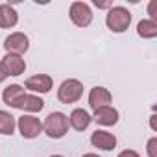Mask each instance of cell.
<instances>
[{
  "label": "cell",
  "instance_id": "18",
  "mask_svg": "<svg viewBox=\"0 0 157 157\" xmlns=\"http://www.w3.org/2000/svg\"><path fill=\"white\" fill-rule=\"evenodd\" d=\"M148 155L150 157H157V137H151L150 140H148Z\"/></svg>",
  "mask_w": 157,
  "mask_h": 157
},
{
  "label": "cell",
  "instance_id": "14",
  "mask_svg": "<svg viewBox=\"0 0 157 157\" xmlns=\"http://www.w3.org/2000/svg\"><path fill=\"white\" fill-rule=\"evenodd\" d=\"M19 22V15L13 6L0 4V28H13Z\"/></svg>",
  "mask_w": 157,
  "mask_h": 157
},
{
  "label": "cell",
  "instance_id": "15",
  "mask_svg": "<svg viewBox=\"0 0 157 157\" xmlns=\"http://www.w3.org/2000/svg\"><path fill=\"white\" fill-rule=\"evenodd\" d=\"M44 107V102L35 96V94H24L21 98V102L17 104V109H22V111H30V113H37Z\"/></svg>",
  "mask_w": 157,
  "mask_h": 157
},
{
  "label": "cell",
  "instance_id": "5",
  "mask_svg": "<svg viewBox=\"0 0 157 157\" xmlns=\"http://www.w3.org/2000/svg\"><path fill=\"white\" fill-rule=\"evenodd\" d=\"M19 131L24 139H35L43 131V122L37 117L24 115V117L19 118Z\"/></svg>",
  "mask_w": 157,
  "mask_h": 157
},
{
  "label": "cell",
  "instance_id": "24",
  "mask_svg": "<svg viewBox=\"0 0 157 157\" xmlns=\"http://www.w3.org/2000/svg\"><path fill=\"white\" fill-rule=\"evenodd\" d=\"M151 129H155V115L151 117Z\"/></svg>",
  "mask_w": 157,
  "mask_h": 157
},
{
  "label": "cell",
  "instance_id": "20",
  "mask_svg": "<svg viewBox=\"0 0 157 157\" xmlns=\"http://www.w3.org/2000/svg\"><path fill=\"white\" fill-rule=\"evenodd\" d=\"M155 6H157V2H155V0H151V2H150V6H148V13L151 15V21H155V19H157V15H155Z\"/></svg>",
  "mask_w": 157,
  "mask_h": 157
},
{
  "label": "cell",
  "instance_id": "3",
  "mask_svg": "<svg viewBox=\"0 0 157 157\" xmlns=\"http://www.w3.org/2000/svg\"><path fill=\"white\" fill-rule=\"evenodd\" d=\"M82 94H83V85L80 80H74V78L65 80L57 89V98L63 104H74L82 98Z\"/></svg>",
  "mask_w": 157,
  "mask_h": 157
},
{
  "label": "cell",
  "instance_id": "6",
  "mask_svg": "<svg viewBox=\"0 0 157 157\" xmlns=\"http://www.w3.org/2000/svg\"><path fill=\"white\" fill-rule=\"evenodd\" d=\"M28 46H30V41H28V37H26L24 33H21V32H15V33L8 35L6 41H4V48L8 50V54H17V56H21V54H24V52L28 50Z\"/></svg>",
  "mask_w": 157,
  "mask_h": 157
},
{
  "label": "cell",
  "instance_id": "17",
  "mask_svg": "<svg viewBox=\"0 0 157 157\" xmlns=\"http://www.w3.org/2000/svg\"><path fill=\"white\" fill-rule=\"evenodd\" d=\"M13 129H15V117L10 115L8 111H0V133L11 135Z\"/></svg>",
  "mask_w": 157,
  "mask_h": 157
},
{
  "label": "cell",
  "instance_id": "19",
  "mask_svg": "<svg viewBox=\"0 0 157 157\" xmlns=\"http://www.w3.org/2000/svg\"><path fill=\"white\" fill-rule=\"evenodd\" d=\"M118 157H140L135 150H124V151H120L118 153Z\"/></svg>",
  "mask_w": 157,
  "mask_h": 157
},
{
  "label": "cell",
  "instance_id": "13",
  "mask_svg": "<svg viewBox=\"0 0 157 157\" xmlns=\"http://www.w3.org/2000/svg\"><path fill=\"white\" fill-rule=\"evenodd\" d=\"M24 94H26V93H24V87L13 83V85H10V87L4 89L2 100H4V104H8L10 107H15V109H17V104L21 102V98H22Z\"/></svg>",
  "mask_w": 157,
  "mask_h": 157
},
{
  "label": "cell",
  "instance_id": "2",
  "mask_svg": "<svg viewBox=\"0 0 157 157\" xmlns=\"http://www.w3.org/2000/svg\"><path fill=\"white\" fill-rule=\"evenodd\" d=\"M43 129L46 131V135L50 139H61V137H65V133L68 131V118H67V115H63L59 111L50 113L44 118Z\"/></svg>",
  "mask_w": 157,
  "mask_h": 157
},
{
  "label": "cell",
  "instance_id": "12",
  "mask_svg": "<svg viewBox=\"0 0 157 157\" xmlns=\"http://www.w3.org/2000/svg\"><path fill=\"white\" fill-rule=\"evenodd\" d=\"M91 115L85 111V109H74L72 113H70V117H68V124L76 129V131H83V129H87L89 128V124H91Z\"/></svg>",
  "mask_w": 157,
  "mask_h": 157
},
{
  "label": "cell",
  "instance_id": "9",
  "mask_svg": "<svg viewBox=\"0 0 157 157\" xmlns=\"http://www.w3.org/2000/svg\"><path fill=\"white\" fill-rule=\"evenodd\" d=\"M111 100H113V96H111V93L105 87H93L91 93H89V105H91L93 111L109 105Z\"/></svg>",
  "mask_w": 157,
  "mask_h": 157
},
{
  "label": "cell",
  "instance_id": "23",
  "mask_svg": "<svg viewBox=\"0 0 157 157\" xmlns=\"http://www.w3.org/2000/svg\"><path fill=\"white\" fill-rule=\"evenodd\" d=\"M82 157H100V155H96V153H85V155H82Z\"/></svg>",
  "mask_w": 157,
  "mask_h": 157
},
{
  "label": "cell",
  "instance_id": "11",
  "mask_svg": "<svg viewBox=\"0 0 157 157\" xmlns=\"http://www.w3.org/2000/svg\"><path fill=\"white\" fill-rule=\"evenodd\" d=\"M91 118L96 124H102V126H115L118 122V111L115 107H111V105H105V107L96 109Z\"/></svg>",
  "mask_w": 157,
  "mask_h": 157
},
{
  "label": "cell",
  "instance_id": "4",
  "mask_svg": "<svg viewBox=\"0 0 157 157\" xmlns=\"http://www.w3.org/2000/svg\"><path fill=\"white\" fill-rule=\"evenodd\" d=\"M68 15H70V21L80 28H85L93 22V11H91L89 4H85V2H72Z\"/></svg>",
  "mask_w": 157,
  "mask_h": 157
},
{
  "label": "cell",
  "instance_id": "10",
  "mask_svg": "<svg viewBox=\"0 0 157 157\" xmlns=\"http://www.w3.org/2000/svg\"><path fill=\"white\" fill-rule=\"evenodd\" d=\"M91 142L94 148H100V150H113L117 146V137L109 131H104V129H96L93 135H91Z\"/></svg>",
  "mask_w": 157,
  "mask_h": 157
},
{
  "label": "cell",
  "instance_id": "16",
  "mask_svg": "<svg viewBox=\"0 0 157 157\" xmlns=\"http://www.w3.org/2000/svg\"><path fill=\"white\" fill-rule=\"evenodd\" d=\"M137 33L142 37V39H153L157 37V22L148 19V21H140L137 24Z\"/></svg>",
  "mask_w": 157,
  "mask_h": 157
},
{
  "label": "cell",
  "instance_id": "1",
  "mask_svg": "<svg viewBox=\"0 0 157 157\" xmlns=\"http://www.w3.org/2000/svg\"><path fill=\"white\" fill-rule=\"evenodd\" d=\"M105 24L111 32L115 33H122L129 28L131 24V13L122 8V6H115L107 11V17H105Z\"/></svg>",
  "mask_w": 157,
  "mask_h": 157
},
{
  "label": "cell",
  "instance_id": "7",
  "mask_svg": "<svg viewBox=\"0 0 157 157\" xmlns=\"http://www.w3.org/2000/svg\"><path fill=\"white\" fill-rule=\"evenodd\" d=\"M0 65H2L6 76H21L24 70H26V63L21 56L17 54H6L4 59L0 61Z\"/></svg>",
  "mask_w": 157,
  "mask_h": 157
},
{
  "label": "cell",
  "instance_id": "21",
  "mask_svg": "<svg viewBox=\"0 0 157 157\" xmlns=\"http://www.w3.org/2000/svg\"><path fill=\"white\" fill-rule=\"evenodd\" d=\"M6 78H8V76H6V72H4V68H2V65H0V83H2Z\"/></svg>",
  "mask_w": 157,
  "mask_h": 157
},
{
  "label": "cell",
  "instance_id": "8",
  "mask_svg": "<svg viewBox=\"0 0 157 157\" xmlns=\"http://www.w3.org/2000/svg\"><path fill=\"white\" fill-rule=\"evenodd\" d=\"M52 85H54V82H52V78L48 74H35V76H32V78L26 80V89H30L33 93H41V94L50 93Z\"/></svg>",
  "mask_w": 157,
  "mask_h": 157
},
{
  "label": "cell",
  "instance_id": "22",
  "mask_svg": "<svg viewBox=\"0 0 157 157\" xmlns=\"http://www.w3.org/2000/svg\"><path fill=\"white\" fill-rule=\"evenodd\" d=\"M94 4L98 6V8H107L109 4H105V2H98V0H94Z\"/></svg>",
  "mask_w": 157,
  "mask_h": 157
},
{
  "label": "cell",
  "instance_id": "25",
  "mask_svg": "<svg viewBox=\"0 0 157 157\" xmlns=\"http://www.w3.org/2000/svg\"><path fill=\"white\" fill-rule=\"evenodd\" d=\"M50 157H63V155H50Z\"/></svg>",
  "mask_w": 157,
  "mask_h": 157
}]
</instances>
